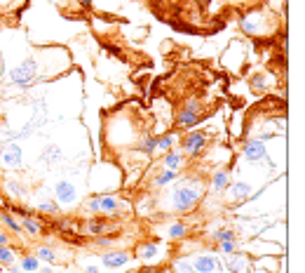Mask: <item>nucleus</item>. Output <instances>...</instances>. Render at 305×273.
I'll use <instances>...</instances> for the list:
<instances>
[{"label": "nucleus", "instance_id": "0eeeda50", "mask_svg": "<svg viewBox=\"0 0 305 273\" xmlns=\"http://www.w3.org/2000/svg\"><path fill=\"white\" fill-rule=\"evenodd\" d=\"M190 264H193V273H223V261L214 254H200Z\"/></svg>", "mask_w": 305, "mask_h": 273}, {"label": "nucleus", "instance_id": "a211bd4d", "mask_svg": "<svg viewBox=\"0 0 305 273\" xmlns=\"http://www.w3.org/2000/svg\"><path fill=\"white\" fill-rule=\"evenodd\" d=\"M176 179H178V172L176 170H162L160 174H155V179H153V186H155V189H162V186L174 184Z\"/></svg>", "mask_w": 305, "mask_h": 273}, {"label": "nucleus", "instance_id": "4468645a", "mask_svg": "<svg viewBox=\"0 0 305 273\" xmlns=\"http://www.w3.org/2000/svg\"><path fill=\"white\" fill-rule=\"evenodd\" d=\"M136 257L143 261H153L160 257V247H157L155 243H150V240L148 243H141V245L136 247Z\"/></svg>", "mask_w": 305, "mask_h": 273}, {"label": "nucleus", "instance_id": "2eb2a0df", "mask_svg": "<svg viewBox=\"0 0 305 273\" xmlns=\"http://www.w3.org/2000/svg\"><path fill=\"white\" fill-rule=\"evenodd\" d=\"M82 233H87V236H103V233H108V221L106 219H89L87 224L82 226Z\"/></svg>", "mask_w": 305, "mask_h": 273}, {"label": "nucleus", "instance_id": "4c0bfd02", "mask_svg": "<svg viewBox=\"0 0 305 273\" xmlns=\"http://www.w3.org/2000/svg\"><path fill=\"white\" fill-rule=\"evenodd\" d=\"M7 243H10V236L0 231V245H7Z\"/></svg>", "mask_w": 305, "mask_h": 273}, {"label": "nucleus", "instance_id": "cd10ccee", "mask_svg": "<svg viewBox=\"0 0 305 273\" xmlns=\"http://www.w3.org/2000/svg\"><path fill=\"white\" fill-rule=\"evenodd\" d=\"M0 221L10 229V231H14V233H21V221H17V219L10 214V212H0Z\"/></svg>", "mask_w": 305, "mask_h": 273}, {"label": "nucleus", "instance_id": "72a5a7b5", "mask_svg": "<svg viewBox=\"0 0 305 273\" xmlns=\"http://www.w3.org/2000/svg\"><path fill=\"white\" fill-rule=\"evenodd\" d=\"M113 236H106V233H103V236H96V245H101V247H106V245H110V243H113Z\"/></svg>", "mask_w": 305, "mask_h": 273}, {"label": "nucleus", "instance_id": "1a4fd4ad", "mask_svg": "<svg viewBox=\"0 0 305 273\" xmlns=\"http://www.w3.org/2000/svg\"><path fill=\"white\" fill-rule=\"evenodd\" d=\"M244 160L247 163H265L268 160V149L263 139H251L244 146Z\"/></svg>", "mask_w": 305, "mask_h": 273}, {"label": "nucleus", "instance_id": "f257e3e1", "mask_svg": "<svg viewBox=\"0 0 305 273\" xmlns=\"http://www.w3.org/2000/svg\"><path fill=\"white\" fill-rule=\"evenodd\" d=\"M178 181V179H176ZM204 189L200 179H188V181H178V186L171 191V210L174 212H190L195 210L197 203L202 200Z\"/></svg>", "mask_w": 305, "mask_h": 273}, {"label": "nucleus", "instance_id": "aec40b11", "mask_svg": "<svg viewBox=\"0 0 305 273\" xmlns=\"http://www.w3.org/2000/svg\"><path fill=\"white\" fill-rule=\"evenodd\" d=\"M188 224H183V221H176V224H171L169 229H167V233H164V236H167V238L169 240H181V238H186V236H188Z\"/></svg>", "mask_w": 305, "mask_h": 273}, {"label": "nucleus", "instance_id": "2f4dec72", "mask_svg": "<svg viewBox=\"0 0 305 273\" xmlns=\"http://www.w3.org/2000/svg\"><path fill=\"white\" fill-rule=\"evenodd\" d=\"M218 252L223 254H232L235 252V240H223V243H218Z\"/></svg>", "mask_w": 305, "mask_h": 273}, {"label": "nucleus", "instance_id": "e433bc0d", "mask_svg": "<svg viewBox=\"0 0 305 273\" xmlns=\"http://www.w3.org/2000/svg\"><path fill=\"white\" fill-rule=\"evenodd\" d=\"M92 3H94V0H78V5H80L82 10H89V7H92Z\"/></svg>", "mask_w": 305, "mask_h": 273}, {"label": "nucleus", "instance_id": "473e14b6", "mask_svg": "<svg viewBox=\"0 0 305 273\" xmlns=\"http://www.w3.org/2000/svg\"><path fill=\"white\" fill-rule=\"evenodd\" d=\"M10 212H14V214H17V217H31V210H26V207H21V205H12V210Z\"/></svg>", "mask_w": 305, "mask_h": 273}, {"label": "nucleus", "instance_id": "b1692460", "mask_svg": "<svg viewBox=\"0 0 305 273\" xmlns=\"http://www.w3.org/2000/svg\"><path fill=\"white\" fill-rule=\"evenodd\" d=\"M268 87H270V82H268V75H265V73L251 75V89H254V92H258V95H265V92H268Z\"/></svg>", "mask_w": 305, "mask_h": 273}, {"label": "nucleus", "instance_id": "a878e982", "mask_svg": "<svg viewBox=\"0 0 305 273\" xmlns=\"http://www.w3.org/2000/svg\"><path fill=\"white\" fill-rule=\"evenodd\" d=\"M5 191H7V196H10V198H24V196H26V189H24L19 181H7Z\"/></svg>", "mask_w": 305, "mask_h": 273}, {"label": "nucleus", "instance_id": "f3484780", "mask_svg": "<svg viewBox=\"0 0 305 273\" xmlns=\"http://www.w3.org/2000/svg\"><path fill=\"white\" fill-rule=\"evenodd\" d=\"M162 165H164V170H181L183 167V156L171 149L162 156Z\"/></svg>", "mask_w": 305, "mask_h": 273}, {"label": "nucleus", "instance_id": "9b49d317", "mask_svg": "<svg viewBox=\"0 0 305 273\" xmlns=\"http://www.w3.org/2000/svg\"><path fill=\"white\" fill-rule=\"evenodd\" d=\"M129 259H132V254L127 250H110V252H106L101 257V264L108 271H115V268H122L125 264H129Z\"/></svg>", "mask_w": 305, "mask_h": 273}, {"label": "nucleus", "instance_id": "f704fd0d", "mask_svg": "<svg viewBox=\"0 0 305 273\" xmlns=\"http://www.w3.org/2000/svg\"><path fill=\"white\" fill-rule=\"evenodd\" d=\"M171 26L176 28V31H186V33H197V28H190V26H186V24H178V21H174Z\"/></svg>", "mask_w": 305, "mask_h": 273}, {"label": "nucleus", "instance_id": "bb28decb", "mask_svg": "<svg viewBox=\"0 0 305 273\" xmlns=\"http://www.w3.org/2000/svg\"><path fill=\"white\" fill-rule=\"evenodd\" d=\"M14 259H17V252L12 247L0 245V266H10V264H14Z\"/></svg>", "mask_w": 305, "mask_h": 273}, {"label": "nucleus", "instance_id": "4be33fe9", "mask_svg": "<svg viewBox=\"0 0 305 273\" xmlns=\"http://www.w3.org/2000/svg\"><path fill=\"white\" fill-rule=\"evenodd\" d=\"M59 160H61V149L56 144H47L45 151H42V163L54 165V163H59Z\"/></svg>", "mask_w": 305, "mask_h": 273}, {"label": "nucleus", "instance_id": "ea45409f", "mask_svg": "<svg viewBox=\"0 0 305 273\" xmlns=\"http://www.w3.org/2000/svg\"><path fill=\"white\" fill-rule=\"evenodd\" d=\"M38 273H56V271H54V268H52V264H49L47 268H38Z\"/></svg>", "mask_w": 305, "mask_h": 273}, {"label": "nucleus", "instance_id": "7c9ffc66", "mask_svg": "<svg viewBox=\"0 0 305 273\" xmlns=\"http://www.w3.org/2000/svg\"><path fill=\"white\" fill-rule=\"evenodd\" d=\"M174 268H176L174 273H193V264H190V259H176L174 261Z\"/></svg>", "mask_w": 305, "mask_h": 273}, {"label": "nucleus", "instance_id": "c85d7f7f", "mask_svg": "<svg viewBox=\"0 0 305 273\" xmlns=\"http://www.w3.org/2000/svg\"><path fill=\"white\" fill-rule=\"evenodd\" d=\"M214 240L216 243H223V240H235L237 243V233L232 229H218V231H214Z\"/></svg>", "mask_w": 305, "mask_h": 273}, {"label": "nucleus", "instance_id": "393cba45", "mask_svg": "<svg viewBox=\"0 0 305 273\" xmlns=\"http://www.w3.org/2000/svg\"><path fill=\"white\" fill-rule=\"evenodd\" d=\"M157 139V151H171L174 149V144H176V134L174 132H167V134H160V136H155Z\"/></svg>", "mask_w": 305, "mask_h": 273}, {"label": "nucleus", "instance_id": "423d86ee", "mask_svg": "<svg viewBox=\"0 0 305 273\" xmlns=\"http://www.w3.org/2000/svg\"><path fill=\"white\" fill-rule=\"evenodd\" d=\"M207 142H209V139H207L204 132H188V134L181 139V149H183V153H188L190 158H197L204 151Z\"/></svg>", "mask_w": 305, "mask_h": 273}, {"label": "nucleus", "instance_id": "7ed1b4c3", "mask_svg": "<svg viewBox=\"0 0 305 273\" xmlns=\"http://www.w3.org/2000/svg\"><path fill=\"white\" fill-rule=\"evenodd\" d=\"M10 82H12L14 87H31L35 80H38V62L35 59H26V62H21L19 66H14L10 71Z\"/></svg>", "mask_w": 305, "mask_h": 273}, {"label": "nucleus", "instance_id": "412c9836", "mask_svg": "<svg viewBox=\"0 0 305 273\" xmlns=\"http://www.w3.org/2000/svg\"><path fill=\"white\" fill-rule=\"evenodd\" d=\"M21 231H26L28 236H40L42 233V224L38 221V219H33V217H24L21 219Z\"/></svg>", "mask_w": 305, "mask_h": 273}, {"label": "nucleus", "instance_id": "f03ea898", "mask_svg": "<svg viewBox=\"0 0 305 273\" xmlns=\"http://www.w3.org/2000/svg\"><path fill=\"white\" fill-rule=\"evenodd\" d=\"M127 203H122L117 196L113 193H96L92 198H87V210L89 212H99V214H108V217H115L120 207H125Z\"/></svg>", "mask_w": 305, "mask_h": 273}, {"label": "nucleus", "instance_id": "39448f33", "mask_svg": "<svg viewBox=\"0 0 305 273\" xmlns=\"http://www.w3.org/2000/svg\"><path fill=\"white\" fill-rule=\"evenodd\" d=\"M78 198H80V193H78V186H75L73 181L64 179V181H56L54 184V200L59 205L71 207V205L78 203Z\"/></svg>", "mask_w": 305, "mask_h": 273}, {"label": "nucleus", "instance_id": "20e7f679", "mask_svg": "<svg viewBox=\"0 0 305 273\" xmlns=\"http://www.w3.org/2000/svg\"><path fill=\"white\" fill-rule=\"evenodd\" d=\"M202 120V104L197 102V99H188V102L181 106V111L176 113V127L178 130H190V127H195L197 123Z\"/></svg>", "mask_w": 305, "mask_h": 273}, {"label": "nucleus", "instance_id": "58836bf2", "mask_svg": "<svg viewBox=\"0 0 305 273\" xmlns=\"http://www.w3.org/2000/svg\"><path fill=\"white\" fill-rule=\"evenodd\" d=\"M5 271H7V273H21V268H19V266H14V264H10V266H7Z\"/></svg>", "mask_w": 305, "mask_h": 273}, {"label": "nucleus", "instance_id": "a19ab883", "mask_svg": "<svg viewBox=\"0 0 305 273\" xmlns=\"http://www.w3.org/2000/svg\"><path fill=\"white\" fill-rule=\"evenodd\" d=\"M85 271H87V273H99V268H96V266H87Z\"/></svg>", "mask_w": 305, "mask_h": 273}, {"label": "nucleus", "instance_id": "9d476101", "mask_svg": "<svg viewBox=\"0 0 305 273\" xmlns=\"http://www.w3.org/2000/svg\"><path fill=\"white\" fill-rule=\"evenodd\" d=\"M223 268H228L230 273H251V259L244 252L225 254Z\"/></svg>", "mask_w": 305, "mask_h": 273}, {"label": "nucleus", "instance_id": "c756f323", "mask_svg": "<svg viewBox=\"0 0 305 273\" xmlns=\"http://www.w3.org/2000/svg\"><path fill=\"white\" fill-rule=\"evenodd\" d=\"M38 210L42 212V214H59V203H52V200H47V203H40L38 205Z\"/></svg>", "mask_w": 305, "mask_h": 273}, {"label": "nucleus", "instance_id": "dca6fc26", "mask_svg": "<svg viewBox=\"0 0 305 273\" xmlns=\"http://www.w3.org/2000/svg\"><path fill=\"white\" fill-rule=\"evenodd\" d=\"M136 151H139V153H143L146 158L155 156V151H157V139H155V136H150V134L141 136V142L136 144Z\"/></svg>", "mask_w": 305, "mask_h": 273}, {"label": "nucleus", "instance_id": "79ce46f5", "mask_svg": "<svg viewBox=\"0 0 305 273\" xmlns=\"http://www.w3.org/2000/svg\"><path fill=\"white\" fill-rule=\"evenodd\" d=\"M162 273H174V271H162Z\"/></svg>", "mask_w": 305, "mask_h": 273}, {"label": "nucleus", "instance_id": "c9c22d12", "mask_svg": "<svg viewBox=\"0 0 305 273\" xmlns=\"http://www.w3.org/2000/svg\"><path fill=\"white\" fill-rule=\"evenodd\" d=\"M103 50H106L108 55H113V57L120 55V48H115V45H103Z\"/></svg>", "mask_w": 305, "mask_h": 273}, {"label": "nucleus", "instance_id": "ddd939ff", "mask_svg": "<svg viewBox=\"0 0 305 273\" xmlns=\"http://www.w3.org/2000/svg\"><path fill=\"white\" fill-rule=\"evenodd\" d=\"M230 186V170H216L211 174V191L223 193Z\"/></svg>", "mask_w": 305, "mask_h": 273}, {"label": "nucleus", "instance_id": "6ab92c4d", "mask_svg": "<svg viewBox=\"0 0 305 273\" xmlns=\"http://www.w3.org/2000/svg\"><path fill=\"white\" fill-rule=\"evenodd\" d=\"M19 268L21 273H38V268H40V259L35 257V254H24L19 261Z\"/></svg>", "mask_w": 305, "mask_h": 273}, {"label": "nucleus", "instance_id": "37998d69", "mask_svg": "<svg viewBox=\"0 0 305 273\" xmlns=\"http://www.w3.org/2000/svg\"><path fill=\"white\" fill-rule=\"evenodd\" d=\"M202 3H211V0H202Z\"/></svg>", "mask_w": 305, "mask_h": 273}, {"label": "nucleus", "instance_id": "5701e85b", "mask_svg": "<svg viewBox=\"0 0 305 273\" xmlns=\"http://www.w3.org/2000/svg\"><path fill=\"white\" fill-rule=\"evenodd\" d=\"M35 257L40 261H47V264H56L59 261V254L52 250V247H47V245H40V247H35Z\"/></svg>", "mask_w": 305, "mask_h": 273}, {"label": "nucleus", "instance_id": "f8f14e48", "mask_svg": "<svg viewBox=\"0 0 305 273\" xmlns=\"http://www.w3.org/2000/svg\"><path fill=\"white\" fill-rule=\"evenodd\" d=\"M251 193H254V189L247 181H235L228 186V196L232 203H247V200H251Z\"/></svg>", "mask_w": 305, "mask_h": 273}, {"label": "nucleus", "instance_id": "6e6552de", "mask_svg": "<svg viewBox=\"0 0 305 273\" xmlns=\"http://www.w3.org/2000/svg\"><path fill=\"white\" fill-rule=\"evenodd\" d=\"M0 163L5 165L7 170H19L21 165H24V153H21V149L17 144L10 142L5 149L0 151Z\"/></svg>", "mask_w": 305, "mask_h": 273}]
</instances>
